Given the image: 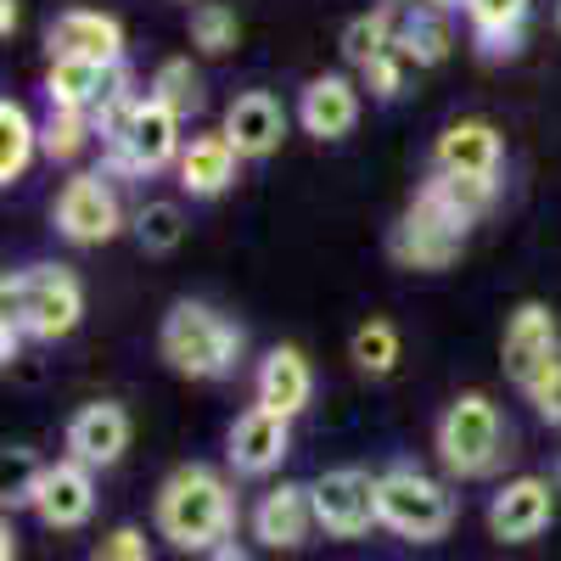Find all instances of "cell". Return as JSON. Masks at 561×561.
<instances>
[{"instance_id":"1","label":"cell","mask_w":561,"mask_h":561,"mask_svg":"<svg viewBox=\"0 0 561 561\" xmlns=\"http://www.w3.org/2000/svg\"><path fill=\"white\" fill-rule=\"evenodd\" d=\"M237 528V494L214 472V466H180L158 489V534L174 550L208 556Z\"/></svg>"},{"instance_id":"2","label":"cell","mask_w":561,"mask_h":561,"mask_svg":"<svg viewBox=\"0 0 561 561\" xmlns=\"http://www.w3.org/2000/svg\"><path fill=\"white\" fill-rule=\"evenodd\" d=\"M158 348L169 359V370L192 382H219L237 370L242 359V325H230L214 304H174L163 314V332H158Z\"/></svg>"},{"instance_id":"3","label":"cell","mask_w":561,"mask_h":561,"mask_svg":"<svg viewBox=\"0 0 561 561\" xmlns=\"http://www.w3.org/2000/svg\"><path fill=\"white\" fill-rule=\"evenodd\" d=\"M0 298H7V320L34 343L68 337L79 325V314H84V287H79V275L62 270V264H28V270L7 275Z\"/></svg>"},{"instance_id":"4","label":"cell","mask_w":561,"mask_h":561,"mask_svg":"<svg viewBox=\"0 0 561 561\" xmlns=\"http://www.w3.org/2000/svg\"><path fill=\"white\" fill-rule=\"evenodd\" d=\"M438 460L449 478H489L505 460V421L489 393H460L438 415Z\"/></svg>"},{"instance_id":"5","label":"cell","mask_w":561,"mask_h":561,"mask_svg":"<svg viewBox=\"0 0 561 561\" xmlns=\"http://www.w3.org/2000/svg\"><path fill=\"white\" fill-rule=\"evenodd\" d=\"M377 511L382 528H393L410 545H433L455 528V494L415 466H388L377 478Z\"/></svg>"},{"instance_id":"6","label":"cell","mask_w":561,"mask_h":561,"mask_svg":"<svg viewBox=\"0 0 561 561\" xmlns=\"http://www.w3.org/2000/svg\"><path fill=\"white\" fill-rule=\"evenodd\" d=\"M466 219H455L444 203H433L427 192H415V203L399 214V225L388 230V253L404 270H449L466 248Z\"/></svg>"},{"instance_id":"7","label":"cell","mask_w":561,"mask_h":561,"mask_svg":"<svg viewBox=\"0 0 561 561\" xmlns=\"http://www.w3.org/2000/svg\"><path fill=\"white\" fill-rule=\"evenodd\" d=\"M107 152V174H158L169 163H180V118L169 107H158L152 96L135 107V118L124 124V135L102 140Z\"/></svg>"},{"instance_id":"8","label":"cell","mask_w":561,"mask_h":561,"mask_svg":"<svg viewBox=\"0 0 561 561\" xmlns=\"http://www.w3.org/2000/svg\"><path fill=\"white\" fill-rule=\"evenodd\" d=\"M309 489H314V517L332 539H359V534H370V523H382L377 478L359 472V466H337V472L314 478Z\"/></svg>"},{"instance_id":"9","label":"cell","mask_w":561,"mask_h":561,"mask_svg":"<svg viewBox=\"0 0 561 561\" xmlns=\"http://www.w3.org/2000/svg\"><path fill=\"white\" fill-rule=\"evenodd\" d=\"M124 225V208L113 197V185L102 174H73L62 192H57V230L79 248H96V242H113Z\"/></svg>"},{"instance_id":"10","label":"cell","mask_w":561,"mask_h":561,"mask_svg":"<svg viewBox=\"0 0 561 561\" xmlns=\"http://www.w3.org/2000/svg\"><path fill=\"white\" fill-rule=\"evenodd\" d=\"M28 505H34V517L57 534L84 528L90 511H96V478H90V466H79V460H51L39 472Z\"/></svg>"},{"instance_id":"11","label":"cell","mask_w":561,"mask_h":561,"mask_svg":"<svg viewBox=\"0 0 561 561\" xmlns=\"http://www.w3.org/2000/svg\"><path fill=\"white\" fill-rule=\"evenodd\" d=\"M556 517V489L545 478H511L494 500H489V534L500 545H528L550 528Z\"/></svg>"},{"instance_id":"12","label":"cell","mask_w":561,"mask_h":561,"mask_svg":"<svg viewBox=\"0 0 561 561\" xmlns=\"http://www.w3.org/2000/svg\"><path fill=\"white\" fill-rule=\"evenodd\" d=\"M287 449H293V421L264 410V404L242 410L237 427H230V466H237L242 478H270L275 466L287 460Z\"/></svg>"},{"instance_id":"13","label":"cell","mask_w":561,"mask_h":561,"mask_svg":"<svg viewBox=\"0 0 561 561\" xmlns=\"http://www.w3.org/2000/svg\"><path fill=\"white\" fill-rule=\"evenodd\" d=\"M124 449H129V415H124V404L96 399V404H84V410L68 421V460L90 466V472H107V466H118Z\"/></svg>"},{"instance_id":"14","label":"cell","mask_w":561,"mask_h":561,"mask_svg":"<svg viewBox=\"0 0 561 561\" xmlns=\"http://www.w3.org/2000/svg\"><path fill=\"white\" fill-rule=\"evenodd\" d=\"M314 528H320L314 489H304V483H280L253 505V539L270 550H298V545H309Z\"/></svg>"},{"instance_id":"15","label":"cell","mask_w":561,"mask_h":561,"mask_svg":"<svg viewBox=\"0 0 561 561\" xmlns=\"http://www.w3.org/2000/svg\"><path fill=\"white\" fill-rule=\"evenodd\" d=\"M561 354V332H556V314L545 304H523L517 314L505 320V343H500V359H505V377L511 382H528L539 365H550Z\"/></svg>"},{"instance_id":"16","label":"cell","mask_w":561,"mask_h":561,"mask_svg":"<svg viewBox=\"0 0 561 561\" xmlns=\"http://www.w3.org/2000/svg\"><path fill=\"white\" fill-rule=\"evenodd\" d=\"M51 57H79V62H102V68H124V28L107 12H62L51 23Z\"/></svg>"},{"instance_id":"17","label":"cell","mask_w":561,"mask_h":561,"mask_svg":"<svg viewBox=\"0 0 561 561\" xmlns=\"http://www.w3.org/2000/svg\"><path fill=\"white\" fill-rule=\"evenodd\" d=\"M500 158H505V147L489 118H455L438 135V152H433L438 174H460V180H494Z\"/></svg>"},{"instance_id":"18","label":"cell","mask_w":561,"mask_h":561,"mask_svg":"<svg viewBox=\"0 0 561 561\" xmlns=\"http://www.w3.org/2000/svg\"><path fill=\"white\" fill-rule=\"evenodd\" d=\"M298 118L314 140H343L354 124H359V84L348 73H320L304 84V102H298Z\"/></svg>"},{"instance_id":"19","label":"cell","mask_w":561,"mask_h":561,"mask_svg":"<svg viewBox=\"0 0 561 561\" xmlns=\"http://www.w3.org/2000/svg\"><path fill=\"white\" fill-rule=\"evenodd\" d=\"M309 399H314V370H309L304 348H293V343L270 348L264 365H259V404L293 421V415L309 410Z\"/></svg>"},{"instance_id":"20","label":"cell","mask_w":561,"mask_h":561,"mask_svg":"<svg viewBox=\"0 0 561 561\" xmlns=\"http://www.w3.org/2000/svg\"><path fill=\"white\" fill-rule=\"evenodd\" d=\"M124 68H102V62H79V57H51V73H45V96L51 107H73V113H96L113 90L124 84Z\"/></svg>"},{"instance_id":"21","label":"cell","mask_w":561,"mask_h":561,"mask_svg":"<svg viewBox=\"0 0 561 561\" xmlns=\"http://www.w3.org/2000/svg\"><path fill=\"white\" fill-rule=\"evenodd\" d=\"M225 135L242 158H270L280 147V135H287V113H280V102L270 96V90H248V96L230 102Z\"/></svg>"},{"instance_id":"22","label":"cell","mask_w":561,"mask_h":561,"mask_svg":"<svg viewBox=\"0 0 561 561\" xmlns=\"http://www.w3.org/2000/svg\"><path fill=\"white\" fill-rule=\"evenodd\" d=\"M237 163H242V152L230 147V135L219 129V135H192V147L180 152V185L192 197H219L230 180H237Z\"/></svg>"},{"instance_id":"23","label":"cell","mask_w":561,"mask_h":561,"mask_svg":"<svg viewBox=\"0 0 561 561\" xmlns=\"http://www.w3.org/2000/svg\"><path fill=\"white\" fill-rule=\"evenodd\" d=\"M523 18H528V0H466V23H472V39L483 45V57L517 51Z\"/></svg>"},{"instance_id":"24","label":"cell","mask_w":561,"mask_h":561,"mask_svg":"<svg viewBox=\"0 0 561 561\" xmlns=\"http://www.w3.org/2000/svg\"><path fill=\"white\" fill-rule=\"evenodd\" d=\"M399 39L410 45V57H415L421 68L444 62V57H449V45H455V34H449V12L427 7V0H415L410 12H399Z\"/></svg>"},{"instance_id":"25","label":"cell","mask_w":561,"mask_h":561,"mask_svg":"<svg viewBox=\"0 0 561 561\" xmlns=\"http://www.w3.org/2000/svg\"><path fill=\"white\" fill-rule=\"evenodd\" d=\"M34 152H39V124L7 96V102H0V180H7V185L23 180Z\"/></svg>"},{"instance_id":"26","label":"cell","mask_w":561,"mask_h":561,"mask_svg":"<svg viewBox=\"0 0 561 561\" xmlns=\"http://www.w3.org/2000/svg\"><path fill=\"white\" fill-rule=\"evenodd\" d=\"M147 96H152L158 107H169L174 118H185V113L203 107V73L192 68V57H169V62H158Z\"/></svg>"},{"instance_id":"27","label":"cell","mask_w":561,"mask_h":561,"mask_svg":"<svg viewBox=\"0 0 561 561\" xmlns=\"http://www.w3.org/2000/svg\"><path fill=\"white\" fill-rule=\"evenodd\" d=\"M393 39H399V18H393V12H382V7L365 12V18H354V23L343 28V62L365 73Z\"/></svg>"},{"instance_id":"28","label":"cell","mask_w":561,"mask_h":561,"mask_svg":"<svg viewBox=\"0 0 561 561\" xmlns=\"http://www.w3.org/2000/svg\"><path fill=\"white\" fill-rule=\"evenodd\" d=\"M90 135H96V118H90V113L51 107V118L39 124V152L51 158V163H73V158L90 147Z\"/></svg>"},{"instance_id":"29","label":"cell","mask_w":561,"mask_h":561,"mask_svg":"<svg viewBox=\"0 0 561 561\" xmlns=\"http://www.w3.org/2000/svg\"><path fill=\"white\" fill-rule=\"evenodd\" d=\"M421 192H427L433 203H444L455 219L472 225V219L494 203V180H460V174H438V169H433V180L421 185Z\"/></svg>"},{"instance_id":"30","label":"cell","mask_w":561,"mask_h":561,"mask_svg":"<svg viewBox=\"0 0 561 561\" xmlns=\"http://www.w3.org/2000/svg\"><path fill=\"white\" fill-rule=\"evenodd\" d=\"M354 365L365 370V377H393V365H399V332H393V320H365L354 343H348Z\"/></svg>"},{"instance_id":"31","label":"cell","mask_w":561,"mask_h":561,"mask_svg":"<svg viewBox=\"0 0 561 561\" xmlns=\"http://www.w3.org/2000/svg\"><path fill=\"white\" fill-rule=\"evenodd\" d=\"M135 242L140 253H174L185 242V214L180 203H147L135 214Z\"/></svg>"},{"instance_id":"32","label":"cell","mask_w":561,"mask_h":561,"mask_svg":"<svg viewBox=\"0 0 561 561\" xmlns=\"http://www.w3.org/2000/svg\"><path fill=\"white\" fill-rule=\"evenodd\" d=\"M237 39H242V23H237V12H230L225 0H203V7L192 12V45H197V51L225 57Z\"/></svg>"},{"instance_id":"33","label":"cell","mask_w":561,"mask_h":561,"mask_svg":"<svg viewBox=\"0 0 561 561\" xmlns=\"http://www.w3.org/2000/svg\"><path fill=\"white\" fill-rule=\"evenodd\" d=\"M415 68H421V62L410 57V45H404V39H393L388 51L365 68V90H370V96H382V102H393L399 90L410 84V73H415Z\"/></svg>"},{"instance_id":"34","label":"cell","mask_w":561,"mask_h":561,"mask_svg":"<svg viewBox=\"0 0 561 561\" xmlns=\"http://www.w3.org/2000/svg\"><path fill=\"white\" fill-rule=\"evenodd\" d=\"M523 393L534 399V410L550 421V427H561V354L550 359V365H539L534 377L523 382Z\"/></svg>"},{"instance_id":"35","label":"cell","mask_w":561,"mask_h":561,"mask_svg":"<svg viewBox=\"0 0 561 561\" xmlns=\"http://www.w3.org/2000/svg\"><path fill=\"white\" fill-rule=\"evenodd\" d=\"M90 561H152V550H147V534L140 528H113L96 550H90Z\"/></svg>"},{"instance_id":"36","label":"cell","mask_w":561,"mask_h":561,"mask_svg":"<svg viewBox=\"0 0 561 561\" xmlns=\"http://www.w3.org/2000/svg\"><path fill=\"white\" fill-rule=\"evenodd\" d=\"M208 561H248V545L242 539H225L219 550H208Z\"/></svg>"},{"instance_id":"37","label":"cell","mask_w":561,"mask_h":561,"mask_svg":"<svg viewBox=\"0 0 561 561\" xmlns=\"http://www.w3.org/2000/svg\"><path fill=\"white\" fill-rule=\"evenodd\" d=\"M12 28H18V0H0V34L12 39Z\"/></svg>"},{"instance_id":"38","label":"cell","mask_w":561,"mask_h":561,"mask_svg":"<svg viewBox=\"0 0 561 561\" xmlns=\"http://www.w3.org/2000/svg\"><path fill=\"white\" fill-rule=\"evenodd\" d=\"M0 561H18V534H12V523L0 528Z\"/></svg>"},{"instance_id":"39","label":"cell","mask_w":561,"mask_h":561,"mask_svg":"<svg viewBox=\"0 0 561 561\" xmlns=\"http://www.w3.org/2000/svg\"><path fill=\"white\" fill-rule=\"evenodd\" d=\"M427 7H438V12H455V7H466V0H427Z\"/></svg>"},{"instance_id":"40","label":"cell","mask_w":561,"mask_h":561,"mask_svg":"<svg viewBox=\"0 0 561 561\" xmlns=\"http://www.w3.org/2000/svg\"><path fill=\"white\" fill-rule=\"evenodd\" d=\"M556 23H561V7H556Z\"/></svg>"}]
</instances>
